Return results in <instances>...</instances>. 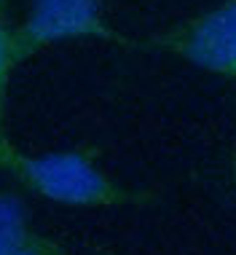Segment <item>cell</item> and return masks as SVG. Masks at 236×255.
Here are the masks:
<instances>
[{
    "mask_svg": "<svg viewBox=\"0 0 236 255\" xmlns=\"http://www.w3.org/2000/svg\"><path fill=\"white\" fill-rule=\"evenodd\" d=\"M0 169L46 202L65 207H140L150 202V194L129 191L97 167V153L89 148L24 153L5 134H0Z\"/></svg>",
    "mask_w": 236,
    "mask_h": 255,
    "instance_id": "6da1fadb",
    "label": "cell"
},
{
    "mask_svg": "<svg viewBox=\"0 0 236 255\" xmlns=\"http://www.w3.org/2000/svg\"><path fill=\"white\" fill-rule=\"evenodd\" d=\"M83 38L123 43L105 22V0H30L24 19L13 27L11 59L19 67L51 46Z\"/></svg>",
    "mask_w": 236,
    "mask_h": 255,
    "instance_id": "7a4b0ae2",
    "label": "cell"
},
{
    "mask_svg": "<svg viewBox=\"0 0 236 255\" xmlns=\"http://www.w3.org/2000/svg\"><path fill=\"white\" fill-rule=\"evenodd\" d=\"M150 46L204 73L236 81V0H223L210 11L156 32Z\"/></svg>",
    "mask_w": 236,
    "mask_h": 255,
    "instance_id": "3957f363",
    "label": "cell"
},
{
    "mask_svg": "<svg viewBox=\"0 0 236 255\" xmlns=\"http://www.w3.org/2000/svg\"><path fill=\"white\" fill-rule=\"evenodd\" d=\"M32 234L30 210L13 191H0V255H8Z\"/></svg>",
    "mask_w": 236,
    "mask_h": 255,
    "instance_id": "277c9868",
    "label": "cell"
},
{
    "mask_svg": "<svg viewBox=\"0 0 236 255\" xmlns=\"http://www.w3.org/2000/svg\"><path fill=\"white\" fill-rule=\"evenodd\" d=\"M8 255H67L65 247L59 242H54V239L48 237H40V234L32 231L30 237L24 239L22 245H16Z\"/></svg>",
    "mask_w": 236,
    "mask_h": 255,
    "instance_id": "5b68a950",
    "label": "cell"
},
{
    "mask_svg": "<svg viewBox=\"0 0 236 255\" xmlns=\"http://www.w3.org/2000/svg\"><path fill=\"white\" fill-rule=\"evenodd\" d=\"M13 27L8 19V0H0V65H11L16 70L11 59V46H13Z\"/></svg>",
    "mask_w": 236,
    "mask_h": 255,
    "instance_id": "8992f818",
    "label": "cell"
},
{
    "mask_svg": "<svg viewBox=\"0 0 236 255\" xmlns=\"http://www.w3.org/2000/svg\"><path fill=\"white\" fill-rule=\"evenodd\" d=\"M11 73H13L11 65H0V134H5V132H3V116H5V97H8Z\"/></svg>",
    "mask_w": 236,
    "mask_h": 255,
    "instance_id": "52a82bcc",
    "label": "cell"
},
{
    "mask_svg": "<svg viewBox=\"0 0 236 255\" xmlns=\"http://www.w3.org/2000/svg\"><path fill=\"white\" fill-rule=\"evenodd\" d=\"M234 183H236V153H234Z\"/></svg>",
    "mask_w": 236,
    "mask_h": 255,
    "instance_id": "ba28073f",
    "label": "cell"
}]
</instances>
